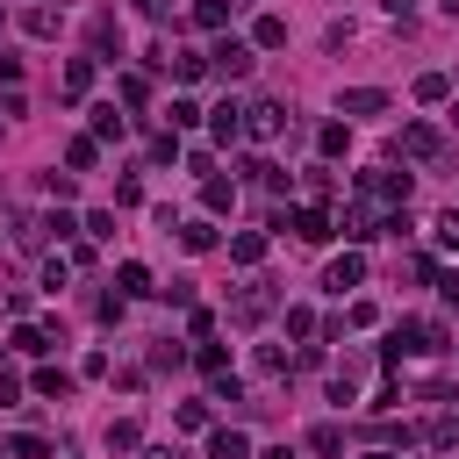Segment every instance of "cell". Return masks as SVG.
<instances>
[{
  "label": "cell",
  "instance_id": "d6986e66",
  "mask_svg": "<svg viewBox=\"0 0 459 459\" xmlns=\"http://www.w3.org/2000/svg\"><path fill=\"white\" fill-rule=\"evenodd\" d=\"M115 287H122V301H129V294H151V273H143V265H136V258H129V265H122V273H115Z\"/></svg>",
  "mask_w": 459,
  "mask_h": 459
},
{
  "label": "cell",
  "instance_id": "836d02e7",
  "mask_svg": "<svg viewBox=\"0 0 459 459\" xmlns=\"http://www.w3.org/2000/svg\"><path fill=\"white\" fill-rule=\"evenodd\" d=\"M129 7H136V14H165V0H129Z\"/></svg>",
  "mask_w": 459,
  "mask_h": 459
},
{
  "label": "cell",
  "instance_id": "4dcf8cb0",
  "mask_svg": "<svg viewBox=\"0 0 459 459\" xmlns=\"http://www.w3.org/2000/svg\"><path fill=\"white\" fill-rule=\"evenodd\" d=\"M0 409H22V380L14 373H0Z\"/></svg>",
  "mask_w": 459,
  "mask_h": 459
},
{
  "label": "cell",
  "instance_id": "f546056e",
  "mask_svg": "<svg viewBox=\"0 0 459 459\" xmlns=\"http://www.w3.org/2000/svg\"><path fill=\"white\" fill-rule=\"evenodd\" d=\"M7 452H14V459H43V452H50V445H43V437H36V430H22V437H14V445H7Z\"/></svg>",
  "mask_w": 459,
  "mask_h": 459
},
{
  "label": "cell",
  "instance_id": "83f0119b",
  "mask_svg": "<svg viewBox=\"0 0 459 459\" xmlns=\"http://www.w3.org/2000/svg\"><path fill=\"white\" fill-rule=\"evenodd\" d=\"M437 251H459V208L437 215Z\"/></svg>",
  "mask_w": 459,
  "mask_h": 459
},
{
  "label": "cell",
  "instance_id": "3957f363",
  "mask_svg": "<svg viewBox=\"0 0 459 459\" xmlns=\"http://www.w3.org/2000/svg\"><path fill=\"white\" fill-rule=\"evenodd\" d=\"M208 65H215L222 79H244V72H251V43H237V36H222V43L208 50Z\"/></svg>",
  "mask_w": 459,
  "mask_h": 459
},
{
  "label": "cell",
  "instance_id": "9c48e42d",
  "mask_svg": "<svg viewBox=\"0 0 459 459\" xmlns=\"http://www.w3.org/2000/svg\"><path fill=\"white\" fill-rule=\"evenodd\" d=\"M380 108H387V93H380V86H351V93L337 100V115H380Z\"/></svg>",
  "mask_w": 459,
  "mask_h": 459
},
{
  "label": "cell",
  "instance_id": "d590c367",
  "mask_svg": "<svg viewBox=\"0 0 459 459\" xmlns=\"http://www.w3.org/2000/svg\"><path fill=\"white\" fill-rule=\"evenodd\" d=\"M409 7H416V0H387V14H409Z\"/></svg>",
  "mask_w": 459,
  "mask_h": 459
},
{
  "label": "cell",
  "instance_id": "8992f818",
  "mask_svg": "<svg viewBox=\"0 0 459 459\" xmlns=\"http://www.w3.org/2000/svg\"><path fill=\"white\" fill-rule=\"evenodd\" d=\"M280 129H287V108H280V100L244 108V136H280Z\"/></svg>",
  "mask_w": 459,
  "mask_h": 459
},
{
  "label": "cell",
  "instance_id": "6da1fadb",
  "mask_svg": "<svg viewBox=\"0 0 459 459\" xmlns=\"http://www.w3.org/2000/svg\"><path fill=\"white\" fill-rule=\"evenodd\" d=\"M423 351H445V323H416V316H402L394 337H387V359H423Z\"/></svg>",
  "mask_w": 459,
  "mask_h": 459
},
{
  "label": "cell",
  "instance_id": "d4e9b609",
  "mask_svg": "<svg viewBox=\"0 0 459 459\" xmlns=\"http://www.w3.org/2000/svg\"><path fill=\"white\" fill-rule=\"evenodd\" d=\"M179 244H186V251H215V222H186Z\"/></svg>",
  "mask_w": 459,
  "mask_h": 459
},
{
  "label": "cell",
  "instance_id": "1f68e13d",
  "mask_svg": "<svg viewBox=\"0 0 459 459\" xmlns=\"http://www.w3.org/2000/svg\"><path fill=\"white\" fill-rule=\"evenodd\" d=\"M437 294H445V301L459 308V273H437Z\"/></svg>",
  "mask_w": 459,
  "mask_h": 459
},
{
  "label": "cell",
  "instance_id": "4fadbf2b",
  "mask_svg": "<svg viewBox=\"0 0 459 459\" xmlns=\"http://www.w3.org/2000/svg\"><path fill=\"white\" fill-rule=\"evenodd\" d=\"M57 86H65V100H79V93H86V86H93V57H72V65H65V79H57Z\"/></svg>",
  "mask_w": 459,
  "mask_h": 459
},
{
  "label": "cell",
  "instance_id": "484cf974",
  "mask_svg": "<svg viewBox=\"0 0 459 459\" xmlns=\"http://www.w3.org/2000/svg\"><path fill=\"white\" fill-rule=\"evenodd\" d=\"M194 359H201V373H208V380H222V373H230V351H222V344H201Z\"/></svg>",
  "mask_w": 459,
  "mask_h": 459
},
{
  "label": "cell",
  "instance_id": "ba28073f",
  "mask_svg": "<svg viewBox=\"0 0 459 459\" xmlns=\"http://www.w3.org/2000/svg\"><path fill=\"white\" fill-rule=\"evenodd\" d=\"M208 136H215V143H237V136H244V108H237V100H222V108L208 115Z\"/></svg>",
  "mask_w": 459,
  "mask_h": 459
},
{
  "label": "cell",
  "instance_id": "74e56055",
  "mask_svg": "<svg viewBox=\"0 0 459 459\" xmlns=\"http://www.w3.org/2000/svg\"><path fill=\"white\" fill-rule=\"evenodd\" d=\"M366 459H394V452H366Z\"/></svg>",
  "mask_w": 459,
  "mask_h": 459
},
{
  "label": "cell",
  "instance_id": "7c38bea8",
  "mask_svg": "<svg viewBox=\"0 0 459 459\" xmlns=\"http://www.w3.org/2000/svg\"><path fill=\"white\" fill-rule=\"evenodd\" d=\"M330 402L344 409V402H359V359H344L337 373H330Z\"/></svg>",
  "mask_w": 459,
  "mask_h": 459
},
{
  "label": "cell",
  "instance_id": "603a6c76",
  "mask_svg": "<svg viewBox=\"0 0 459 459\" xmlns=\"http://www.w3.org/2000/svg\"><path fill=\"white\" fill-rule=\"evenodd\" d=\"M344 143H351V129H344V122H330V129L316 136V151H323V158H344Z\"/></svg>",
  "mask_w": 459,
  "mask_h": 459
},
{
  "label": "cell",
  "instance_id": "f1b7e54d",
  "mask_svg": "<svg viewBox=\"0 0 459 459\" xmlns=\"http://www.w3.org/2000/svg\"><path fill=\"white\" fill-rule=\"evenodd\" d=\"M100 136H122V115H115V108H93V143H100Z\"/></svg>",
  "mask_w": 459,
  "mask_h": 459
},
{
  "label": "cell",
  "instance_id": "5bb4252c",
  "mask_svg": "<svg viewBox=\"0 0 459 459\" xmlns=\"http://www.w3.org/2000/svg\"><path fill=\"white\" fill-rule=\"evenodd\" d=\"M230 258H237V265H258V258H265V237H258V230H237V237H230Z\"/></svg>",
  "mask_w": 459,
  "mask_h": 459
},
{
  "label": "cell",
  "instance_id": "2e32d148",
  "mask_svg": "<svg viewBox=\"0 0 459 459\" xmlns=\"http://www.w3.org/2000/svg\"><path fill=\"white\" fill-rule=\"evenodd\" d=\"M22 29L29 36H57V7H22Z\"/></svg>",
  "mask_w": 459,
  "mask_h": 459
},
{
  "label": "cell",
  "instance_id": "e575fe53",
  "mask_svg": "<svg viewBox=\"0 0 459 459\" xmlns=\"http://www.w3.org/2000/svg\"><path fill=\"white\" fill-rule=\"evenodd\" d=\"M258 459H294V452H287V445H265V452H258Z\"/></svg>",
  "mask_w": 459,
  "mask_h": 459
},
{
  "label": "cell",
  "instance_id": "d6a6232c",
  "mask_svg": "<svg viewBox=\"0 0 459 459\" xmlns=\"http://www.w3.org/2000/svg\"><path fill=\"white\" fill-rule=\"evenodd\" d=\"M0 79H7V86L22 79V57H14V50H0Z\"/></svg>",
  "mask_w": 459,
  "mask_h": 459
},
{
  "label": "cell",
  "instance_id": "44dd1931",
  "mask_svg": "<svg viewBox=\"0 0 459 459\" xmlns=\"http://www.w3.org/2000/svg\"><path fill=\"white\" fill-rule=\"evenodd\" d=\"M430 445H459V409H445V416H430V430H423Z\"/></svg>",
  "mask_w": 459,
  "mask_h": 459
},
{
  "label": "cell",
  "instance_id": "8fae6325",
  "mask_svg": "<svg viewBox=\"0 0 459 459\" xmlns=\"http://www.w3.org/2000/svg\"><path fill=\"white\" fill-rule=\"evenodd\" d=\"M36 394H43V402H65V394H72V373H65V366H36Z\"/></svg>",
  "mask_w": 459,
  "mask_h": 459
},
{
  "label": "cell",
  "instance_id": "4316f807",
  "mask_svg": "<svg viewBox=\"0 0 459 459\" xmlns=\"http://www.w3.org/2000/svg\"><path fill=\"white\" fill-rule=\"evenodd\" d=\"M445 93H452L445 72H423V79H416V100H445Z\"/></svg>",
  "mask_w": 459,
  "mask_h": 459
},
{
  "label": "cell",
  "instance_id": "7a4b0ae2",
  "mask_svg": "<svg viewBox=\"0 0 459 459\" xmlns=\"http://www.w3.org/2000/svg\"><path fill=\"white\" fill-rule=\"evenodd\" d=\"M273 316V280H251L237 301H230V323H265Z\"/></svg>",
  "mask_w": 459,
  "mask_h": 459
},
{
  "label": "cell",
  "instance_id": "9a60e30c",
  "mask_svg": "<svg viewBox=\"0 0 459 459\" xmlns=\"http://www.w3.org/2000/svg\"><path fill=\"white\" fill-rule=\"evenodd\" d=\"M251 43H258V50H280V43H287V22H280V14H258Z\"/></svg>",
  "mask_w": 459,
  "mask_h": 459
},
{
  "label": "cell",
  "instance_id": "30bf717a",
  "mask_svg": "<svg viewBox=\"0 0 459 459\" xmlns=\"http://www.w3.org/2000/svg\"><path fill=\"white\" fill-rule=\"evenodd\" d=\"M208 459H251V437L244 430H208Z\"/></svg>",
  "mask_w": 459,
  "mask_h": 459
},
{
  "label": "cell",
  "instance_id": "8d00e7d4",
  "mask_svg": "<svg viewBox=\"0 0 459 459\" xmlns=\"http://www.w3.org/2000/svg\"><path fill=\"white\" fill-rule=\"evenodd\" d=\"M143 459H172V452H165V445H151V452H143Z\"/></svg>",
  "mask_w": 459,
  "mask_h": 459
},
{
  "label": "cell",
  "instance_id": "ac0fdd59",
  "mask_svg": "<svg viewBox=\"0 0 459 459\" xmlns=\"http://www.w3.org/2000/svg\"><path fill=\"white\" fill-rule=\"evenodd\" d=\"M201 201H208V215H222V208L237 201V186H230V179H201Z\"/></svg>",
  "mask_w": 459,
  "mask_h": 459
},
{
  "label": "cell",
  "instance_id": "277c9868",
  "mask_svg": "<svg viewBox=\"0 0 459 459\" xmlns=\"http://www.w3.org/2000/svg\"><path fill=\"white\" fill-rule=\"evenodd\" d=\"M394 151H402V158H437L445 136H437L430 122H402V143H394Z\"/></svg>",
  "mask_w": 459,
  "mask_h": 459
},
{
  "label": "cell",
  "instance_id": "5b68a950",
  "mask_svg": "<svg viewBox=\"0 0 459 459\" xmlns=\"http://www.w3.org/2000/svg\"><path fill=\"white\" fill-rule=\"evenodd\" d=\"M287 230H294L301 244H330V237H337V222H330L323 208H294V215H287Z\"/></svg>",
  "mask_w": 459,
  "mask_h": 459
},
{
  "label": "cell",
  "instance_id": "f35d334b",
  "mask_svg": "<svg viewBox=\"0 0 459 459\" xmlns=\"http://www.w3.org/2000/svg\"><path fill=\"white\" fill-rule=\"evenodd\" d=\"M0 459H7V452H0Z\"/></svg>",
  "mask_w": 459,
  "mask_h": 459
},
{
  "label": "cell",
  "instance_id": "7402d4cb",
  "mask_svg": "<svg viewBox=\"0 0 459 459\" xmlns=\"http://www.w3.org/2000/svg\"><path fill=\"white\" fill-rule=\"evenodd\" d=\"M194 22H201V29H222V22H230V0H194Z\"/></svg>",
  "mask_w": 459,
  "mask_h": 459
},
{
  "label": "cell",
  "instance_id": "e0dca14e",
  "mask_svg": "<svg viewBox=\"0 0 459 459\" xmlns=\"http://www.w3.org/2000/svg\"><path fill=\"white\" fill-rule=\"evenodd\" d=\"M165 65H172V79H201V72H208V57H201V50H172Z\"/></svg>",
  "mask_w": 459,
  "mask_h": 459
},
{
  "label": "cell",
  "instance_id": "cb8c5ba5",
  "mask_svg": "<svg viewBox=\"0 0 459 459\" xmlns=\"http://www.w3.org/2000/svg\"><path fill=\"white\" fill-rule=\"evenodd\" d=\"M93 158H100V143H93V136H79V143L65 151V165H72V172H93Z\"/></svg>",
  "mask_w": 459,
  "mask_h": 459
},
{
  "label": "cell",
  "instance_id": "ffe728a7",
  "mask_svg": "<svg viewBox=\"0 0 459 459\" xmlns=\"http://www.w3.org/2000/svg\"><path fill=\"white\" fill-rule=\"evenodd\" d=\"M308 452H323V459L344 452V430H337V423H316V430H308Z\"/></svg>",
  "mask_w": 459,
  "mask_h": 459
},
{
  "label": "cell",
  "instance_id": "52a82bcc",
  "mask_svg": "<svg viewBox=\"0 0 459 459\" xmlns=\"http://www.w3.org/2000/svg\"><path fill=\"white\" fill-rule=\"evenodd\" d=\"M359 280H366V258H359V251L330 258V273H323V287H330V294H344V287H359Z\"/></svg>",
  "mask_w": 459,
  "mask_h": 459
}]
</instances>
